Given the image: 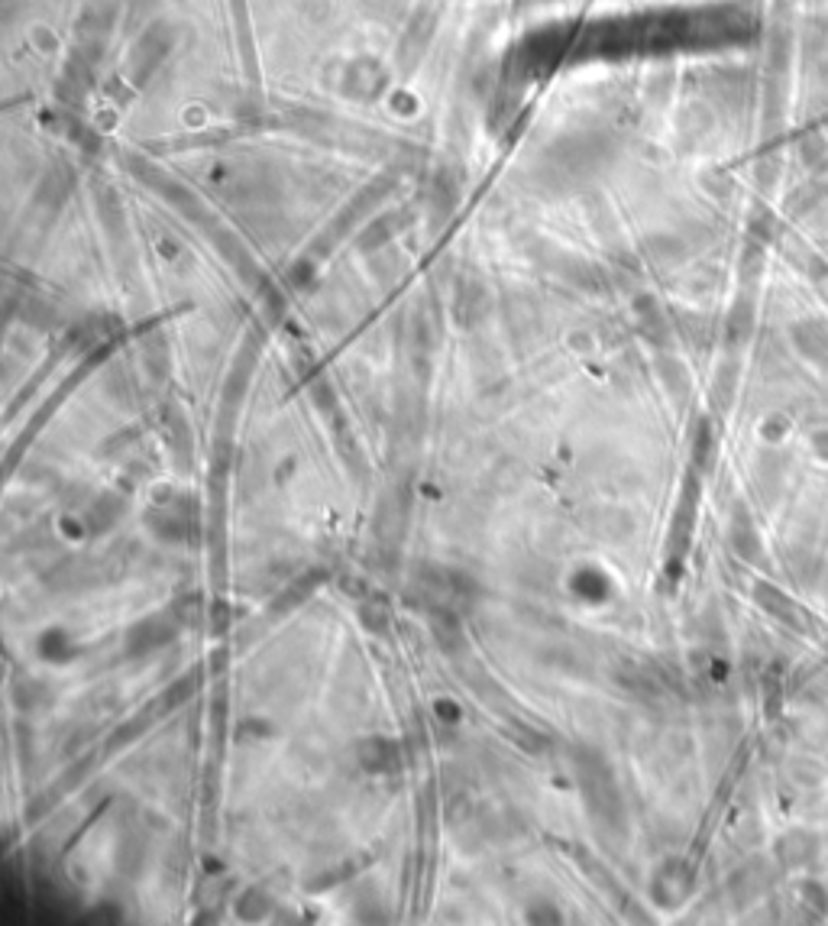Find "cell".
Wrapping results in <instances>:
<instances>
[{"label": "cell", "instance_id": "6", "mask_svg": "<svg viewBox=\"0 0 828 926\" xmlns=\"http://www.w3.org/2000/svg\"><path fill=\"white\" fill-rule=\"evenodd\" d=\"M427 619V632H431V642L440 648V655L447 658H463L466 655V629H463V616L457 606H427L424 609Z\"/></svg>", "mask_w": 828, "mask_h": 926}, {"label": "cell", "instance_id": "5", "mask_svg": "<svg viewBox=\"0 0 828 926\" xmlns=\"http://www.w3.org/2000/svg\"><path fill=\"white\" fill-rule=\"evenodd\" d=\"M356 765L369 778H395L405 768V748L389 735H366L356 742Z\"/></svg>", "mask_w": 828, "mask_h": 926}, {"label": "cell", "instance_id": "7", "mask_svg": "<svg viewBox=\"0 0 828 926\" xmlns=\"http://www.w3.org/2000/svg\"><path fill=\"white\" fill-rule=\"evenodd\" d=\"M689 884H693V868L683 859H670L651 878V897L660 907H676L689 894Z\"/></svg>", "mask_w": 828, "mask_h": 926}, {"label": "cell", "instance_id": "2", "mask_svg": "<svg viewBox=\"0 0 828 926\" xmlns=\"http://www.w3.org/2000/svg\"><path fill=\"white\" fill-rule=\"evenodd\" d=\"M146 528L162 544H191L198 541V502L195 496H175L172 502H153L143 515Z\"/></svg>", "mask_w": 828, "mask_h": 926}, {"label": "cell", "instance_id": "16", "mask_svg": "<svg viewBox=\"0 0 828 926\" xmlns=\"http://www.w3.org/2000/svg\"><path fill=\"white\" fill-rule=\"evenodd\" d=\"M712 467H715V434L709 421L702 418L693 434V470L709 473Z\"/></svg>", "mask_w": 828, "mask_h": 926}, {"label": "cell", "instance_id": "17", "mask_svg": "<svg viewBox=\"0 0 828 926\" xmlns=\"http://www.w3.org/2000/svg\"><path fill=\"white\" fill-rule=\"evenodd\" d=\"M356 619L363 622L366 632L382 635V632H389L392 612H389V606L382 603V599H360V606H356Z\"/></svg>", "mask_w": 828, "mask_h": 926}, {"label": "cell", "instance_id": "3", "mask_svg": "<svg viewBox=\"0 0 828 926\" xmlns=\"http://www.w3.org/2000/svg\"><path fill=\"white\" fill-rule=\"evenodd\" d=\"M696 509H699V473L689 470L683 480V493L680 502H676L673 512V525H670V538H667V580H680V570L689 551V538H693V525H696Z\"/></svg>", "mask_w": 828, "mask_h": 926}, {"label": "cell", "instance_id": "9", "mask_svg": "<svg viewBox=\"0 0 828 926\" xmlns=\"http://www.w3.org/2000/svg\"><path fill=\"white\" fill-rule=\"evenodd\" d=\"M728 544L741 561L757 564L761 561V535H757L754 519L748 506H735L731 509V522H728Z\"/></svg>", "mask_w": 828, "mask_h": 926}, {"label": "cell", "instance_id": "11", "mask_svg": "<svg viewBox=\"0 0 828 926\" xmlns=\"http://www.w3.org/2000/svg\"><path fill=\"white\" fill-rule=\"evenodd\" d=\"M123 512H127V502L114 493H101L88 502L85 512H81V519H85V525H88V535H101V531H110L123 519Z\"/></svg>", "mask_w": 828, "mask_h": 926}, {"label": "cell", "instance_id": "18", "mask_svg": "<svg viewBox=\"0 0 828 926\" xmlns=\"http://www.w3.org/2000/svg\"><path fill=\"white\" fill-rule=\"evenodd\" d=\"M169 612L175 616V622L182 625V629H195L207 619V606L201 603L198 593H188V596H178L169 603Z\"/></svg>", "mask_w": 828, "mask_h": 926}, {"label": "cell", "instance_id": "13", "mask_svg": "<svg viewBox=\"0 0 828 926\" xmlns=\"http://www.w3.org/2000/svg\"><path fill=\"white\" fill-rule=\"evenodd\" d=\"M327 580V574L324 570H308V574H301V577H295L288 587L275 596V603H272V612L275 616H285V612H292V609H298V606H305L308 599L317 593V587Z\"/></svg>", "mask_w": 828, "mask_h": 926}, {"label": "cell", "instance_id": "1", "mask_svg": "<svg viewBox=\"0 0 828 926\" xmlns=\"http://www.w3.org/2000/svg\"><path fill=\"white\" fill-rule=\"evenodd\" d=\"M573 768H576L579 794H583V803L592 820H596L605 833H625V800H621L615 771L609 761H605V755L596 752V748H576Z\"/></svg>", "mask_w": 828, "mask_h": 926}, {"label": "cell", "instance_id": "20", "mask_svg": "<svg viewBox=\"0 0 828 926\" xmlns=\"http://www.w3.org/2000/svg\"><path fill=\"white\" fill-rule=\"evenodd\" d=\"M10 693H13V703L20 706V710H39L46 700H49V690L39 684L36 677H23V680H17V684L10 687Z\"/></svg>", "mask_w": 828, "mask_h": 926}, {"label": "cell", "instance_id": "25", "mask_svg": "<svg viewBox=\"0 0 828 926\" xmlns=\"http://www.w3.org/2000/svg\"><path fill=\"white\" fill-rule=\"evenodd\" d=\"M62 531H65V538H85L88 535V525H85V519H75V515H68V519H62Z\"/></svg>", "mask_w": 828, "mask_h": 926}, {"label": "cell", "instance_id": "8", "mask_svg": "<svg viewBox=\"0 0 828 926\" xmlns=\"http://www.w3.org/2000/svg\"><path fill=\"white\" fill-rule=\"evenodd\" d=\"M754 603L761 606L767 616H774L777 622L790 625V629H806V616L799 612V606L793 603L790 596H786L780 587H774V583L757 580L754 583Z\"/></svg>", "mask_w": 828, "mask_h": 926}, {"label": "cell", "instance_id": "23", "mask_svg": "<svg viewBox=\"0 0 828 926\" xmlns=\"http://www.w3.org/2000/svg\"><path fill=\"white\" fill-rule=\"evenodd\" d=\"M434 716H437V723H440V726H457L460 719H463V710H460V703H457V700L444 697V700H437V703H434Z\"/></svg>", "mask_w": 828, "mask_h": 926}, {"label": "cell", "instance_id": "14", "mask_svg": "<svg viewBox=\"0 0 828 926\" xmlns=\"http://www.w3.org/2000/svg\"><path fill=\"white\" fill-rule=\"evenodd\" d=\"M505 739L512 742L518 752H524V755H544V752H550V739H547V732L544 729H537V726H531V723H524V719H508V726H505Z\"/></svg>", "mask_w": 828, "mask_h": 926}, {"label": "cell", "instance_id": "10", "mask_svg": "<svg viewBox=\"0 0 828 926\" xmlns=\"http://www.w3.org/2000/svg\"><path fill=\"white\" fill-rule=\"evenodd\" d=\"M770 884H774V868L767 862H748L741 865L728 881V891L735 897V904H748L754 897H761Z\"/></svg>", "mask_w": 828, "mask_h": 926}, {"label": "cell", "instance_id": "26", "mask_svg": "<svg viewBox=\"0 0 828 926\" xmlns=\"http://www.w3.org/2000/svg\"><path fill=\"white\" fill-rule=\"evenodd\" d=\"M812 451H816L822 460H828V431H816V434H812Z\"/></svg>", "mask_w": 828, "mask_h": 926}, {"label": "cell", "instance_id": "12", "mask_svg": "<svg viewBox=\"0 0 828 926\" xmlns=\"http://www.w3.org/2000/svg\"><path fill=\"white\" fill-rule=\"evenodd\" d=\"M819 855V839L809 833H786L777 839L774 846V859L783 868H803Z\"/></svg>", "mask_w": 828, "mask_h": 926}, {"label": "cell", "instance_id": "21", "mask_svg": "<svg viewBox=\"0 0 828 926\" xmlns=\"http://www.w3.org/2000/svg\"><path fill=\"white\" fill-rule=\"evenodd\" d=\"M269 910H272L269 894H266V891H259V888H246V891L240 894V901H237V914H240V917H246V920H259V917H266Z\"/></svg>", "mask_w": 828, "mask_h": 926}, {"label": "cell", "instance_id": "15", "mask_svg": "<svg viewBox=\"0 0 828 926\" xmlns=\"http://www.w3.org/2000/svg\"><path fill=\"white\" fill-rule=\"evenodd\" d=\"M165 441H169V447L185 463H191V447H195V438H191V428H188L185 415H178V412L165 415Z\"/></svg>", "mask_w": 828, "mask_h": 926}, {"label": "cell", "instance_id": "4", "mask_svg": "<svg viewBox=\"0 0 828 926\" xmlns=\"http://www.w3.org/2000/svg\"><path fill=\"white\" fill-rule=\"evenodd\" d=\"M178 632H182V625L175 622L169 609L153 612V616H143L140 622H133L130 629L123 632V651H127V658L156 655V651L169 648L175 642Z\"/></svg>", "mask_w": 828, "mask_h": 926}, {"label": "cell", "instance_id": "19", "mask_svg": "<svg viewBox=\"0 0 828 926\" xmlns=\"http://www.w3.org/2000/svg\"><path fill=\"white\" fill-rule=\"evenodd\" d=\"M195 693H198V671H191V674L178 677V680H172L169 687H165V693L159 697V710L162 713L178 710V706L188 703L191 697H195Z\"/></svg>", "mask_w": 828, "mask_h": 926}, {"label": "cell", "instance_id": "24", "mask_svg": "<svg viewBox=\"0 0 828 926\" xmlns=\"http://www.w3.org/2000/svg\"><path fill=\"white\" fill-rule=\"evenodd\" d=\"M88 768H91V758H85V761H81V765H72V768H68V771L62 774V781H59V784H62V791H68V787H75V784L85 781Z\"/></svg>", "mask_w": 828, "mask_h": 926}, {"label": "cell", "instance_id": "22", "mask_svg": "<svg viewBox=\"0 0 828 926\" xmlns=\"http://www.w3.org/2000/svg\"><path fill=\"white\" fill-rule=\"evenodd\" d=\"M356 871H360V865L356 862H347V865H334V868H327L324 875H317L314 881H308V888H314V891H324V888H334V884H343V881H350Z\"/></svg>", "mask_w": 828, "mask_h": 926}]
</instances>
